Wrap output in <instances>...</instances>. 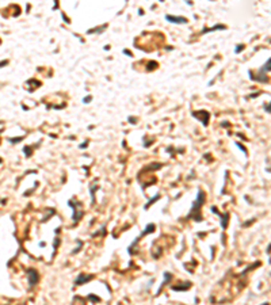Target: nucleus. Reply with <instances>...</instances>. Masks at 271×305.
Returning a JSON list of instances; mask_svg holds the SVG:
<instances>
[{"instance_id":"1","label":"nucleus","mask_w":271,"mask_h":305,"mask_svg":"<svg viewBox=\"0 0 271 305\" xmlns=\"http://www.w3.org/2000/svg\"><path fill=\"white\" fill-rule=\"evenodd\" d=\"M27 277H29V283L30 286H34L37 282H38V273L35 271V270H33V268H30V270H27Z\"/></svg>"},{"instance_id":"5","label":"nucleus","mask_w":271,"mask_h":305,"mask_svg":"<svg viewBox=\"0 0 271 305\" xmlns=\"http://www.w3.org/2000/svg\"><path fill=\"white\" fill-rule=\"evenodd\" d=\"M243 48H244V45H241V46H237V48H236V52L239 53V52H240V50H241Z\"/></svg>"},{"instance_id":"3","label":"nucleus","mask_w":271,"mask_h":305,"mask_svg":"<svg viewBox=\"0 0 271 305\" xmlns=\"http://www.w3.org/2000/svg\"><path fill=\"white\" fill-rule=\"evenodd\" d=\"M167 19L171 20V22H182V23H186V22H187L186 18H175V16H168V15H167Z\"/></svg>"},{"instance_id":"4","label":"nucleus","mask_w":271,"mask_h":305,"mask_svg":"<svg viewBox=\"0 0 271 305\" xmlns=\"http://www.w3.org/2000/svg\"><path fill=\"white\" fill-rule=\"evenodd\" d=\"M263 71H271V60H268V62H267L266 65H264V68H263Z\"/></svg>"},{"instance_id":"6","label":"nucleus","mask_w":271,"mask_h":305,"mask_svg":"<svg viewBox=\"0 0 271 305\" xmlns=\"http://www.w3.org/2000/svg\"><path fill=\"white\" fill-rule=\"evenodd\" d=\"M0 162H1V159H0Z\"/></svg>"},{"instance_id":"2","label":"nucleus","mask_w":271,"mask_h":305,"mask_svg":"<svg viewBox=\"0 0 271 305\" xmlns=\"http://www.w3.org/2000/svg\"><path fill=\"white\" fill-rule=\"evenodd\" d=\"M91 278H92V275H79L76 279V285H81V283H86L87 281H90Z\"/></svg>"}]
</instances>
